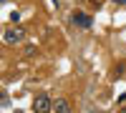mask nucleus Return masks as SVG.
I'll return each mask as SVG.
<instances>
[{
	"instance_id": "nucleus-2",
	"label": "nucleus",
	"mask_w": 126,
	"mask_h": 113,
	"mask_svg": "<svg viewBox=\"0 0 126 113\" xmlns=\"http://www.w3.org/2000/svg\"><path fill=\"white\" fill-rule=\"evenodd\" d=\"M33 111L35 113H48V111H53V100H50V96L46 93H40L33 98Z\"/></svg>"
},
{
	"instance_id": "nucleus-4",
	"label": "nucleus",
	"mask_w": 126,
	"mask_h": 113,
	"mask_svg": "<svg viewBox=\"0 0 126 113\" xmlns=\"http://www.w3.org/2000/svg\"><path fill=\"white\" fill-rule=\"evenodd\" d=\"M53 111L56 113H71V103H68L66 98H56L53 100Z\"/></svg>"
},
{
	"instance_id": "nucleus-6",
	"label": "nucleus",
	"mask_w": 126,
	"mask_h": 113,
	"mask_svg": "<svg viewBox=\"0 0 126 113\" xmlns=\"http://www.w3.org/2000/svg\"><path fill=\"white\" fill-rule=\"evenodd\" d=\"M113 75H116V78H121V75H124V63H119L116 68H113Z\"/></svg>"
},
{
	"instance_id": "nucleus-1",
	"label": "nucleus",
	"mask_w": 126,
	"mask_h": 113,
	"mask_svg": "<svg viewBox=\"0 0 126 113\" xmlns=\"http://www.w3.org/2000/svg\"><path fill=\"white\" fill-rule=\"evenodd\" d=\"M23 40H25V30L23 28H8L3 33V43L5 45H18V43H23Z\"/></svg>"
},
{
	"instance_id": "nucleus-3",
	"label": "nucleus",
	"mask_w": 126,
	"mask_h": 113,
	"mask_svg": "<svg viewBox=\"0 0 126 113\" xmlns=\"http://www.w3.org/2000/svg\"><path fill=\"white\" fill-rule=\"evenodd\" d=\"M71 23L78 25V28H91V18H88L86 13H73V15H71Z\"/></svg>"
},
{
	"instance_id": "nucleus-7",
	"label": "nucleus",
	"mask_w": 126,
	"mask_h": 113,
	"mask_svg": "<svg viewBox=\"0 0 126 113\" xmlns=\"http://www.w3.org/2000/svg\"><path fill=\"white\" fill-rule=\"evenodd\" d=\"M10 20H13V23H18V20H20V13H18V10H15V13H10Z\"/></svg>"
},
{
	"instance_id": "nucleus-8",
	"label": "nucleus",
	"mask_w": 126,
	"mask_h": 113,
	"mask_svg": "<svg viewBox=\"0 0 126 113\" xmlns=\"http://www.w3.org/2000/svg\"><path fill=\"white\" fill-rule=\"evenodd\" d=\"M119 113H126V106H124V108H121V111H119Z\"/></svg>"
},
{
	"instance_id": "nucleus-5",
	"label": "nucleus",
	"mask_w": 126,
	"mask_h": 113,
	"mask_svg": "<svg viewBox=\"0 0 126 113\" xmlns=\"http://www.w3.org/2000/svg\"><path fill=\"white\" fill-rule=\"evenodd\" d=\"M38 53H40V50H38V45H33V43L23 48V58H33V55H38Z\"/></svg>"
}]
</instances>
